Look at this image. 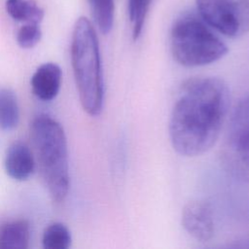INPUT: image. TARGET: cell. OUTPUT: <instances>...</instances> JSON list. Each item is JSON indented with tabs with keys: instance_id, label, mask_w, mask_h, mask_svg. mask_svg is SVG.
Here are the masks:
<instances>
[{
	"instance_id": "3957f363",
	"label": "cell",
	"mask_w": 249,
	"mask_h": 249,
	"mask_svg": "<svg viewBox=\"0 0 249 249\" xmlns=\"http://www.w3.org/2000/svg\"><path fill=\"white\" fill-rule=\"evenodd\" d=\"M30 132L43 181L53 200L61 202L67 196L70 182L64 130L52 117L39 115L32 121Z\"/></svg>"
},
{
	"instance_id": "ba28073f",
	"label": "cell",
	"mask_w": 249,
	"mask_h": 249,
	"mask_svg": "<svg viewBox=\"0 0 249 249\" xmlns=\"http://www.w3.org/2000/svg\"><path fill=\"white\" fill-rule=\"evenodd\" d=\"M61 69L53 62L40 65L33 73L30 85L34 95L42 101L54 99L61 85Z\"/></svg>"
},
{
	"instance_id": "277c9868",
	"label": "cell",
	"mask_w": 249,
	"mask_h": 249,
	"mask_svg": "<svg viewBox=\"0 0 249 249\" xmlns=\"http://www.w3.org/2000/svg\"><path fill=\"white\" fill-rule=\"evenodd\" d=\"M170 51L177 63L184 67H200L223 58L228 46L212 28L193 12H184L173 21L170 30Z\"/></svg>"
},
{
	"instance_id": "30bf717a",
	"label": "cell",
	"mask_w": 249,
	"mask_h": 249,
	"mask_svg": "<svg viewBox=\"0 0 249 249\" xmlns=\"http://www.w3.org/2000/svg\"><path fill=\"white\" fill-rule=\"evenodd\" d=\"M30 239V225L26 220L8 222L0 228V249H26Z\"/></svg>"
},
{
	"instance_id": "7c38bea8",
	"label": "cell",
	"mask_w": 249,
	"mask_h": 249,
	"mask_svg": "<svg viewBox=\"0 0 249 249\" xmlns=\"http://www.w3.org/2000/svg\"><path fill=\"white\" fill-rule=\"evenodd\" d=\"M19 121V108L15 92L6 88L0 89V127L12 130Z\"/></svg>"
},
{
	"instance_id": "6da1fadb",
	"label": "cell",
	"mask_w": 249,
	"mask_h": 249,
	"mask_svg": "<svg viewBox=\"0 0 249 249\" xmlns=\"http://www.w3.org/2000/svg\"><path fill=\"white\" fill-rule=\"evenodd\" d=\"M230 104V89L223 80L196 77L185 81L168 123L173 149L188 158L209 151L220 136Z\"/></svg>"
},
{
	"instance_id": "2e32d148",
	"label": "cell",
	"mask_w": 249,
	"mask_h": 249,
	"mask_svg": "<svg viewBox=\"0 0 249 249\" xmlns=\"http://www.w3.org/2000/svg\"><path fill=\"white\" fill-rule=\"evenodd\" d=\"M41 37L39 23H24L17 33V42L22 49H31L40 42Z\"/></svg>"
},
{
	"instance_id": "8fae6325",
	"label": "cell",
	"mask_w": 249,
	"mask_h": 249,
	"mask_svg": "<svg viewBox=\"0 0 249 249\" xmlns=\"http://www.w3.org/2000/svg\"><path fill=\"white\" fill-rule=\"evenodd\" d=\"M8 15L18 22L39 23L44 18V10L35 0H6Z\"/></svg>"
},
{
	"instance_id": "9a60e30c",
	"label": "cell",
	"mask_w": 249,
	"mask_h": 249,
	"mask_svg": "<svg viewBox=\"0 0 249 249\" xmlns=\"http://www.w3.org/2000/svg\"><path fill=\"white\" fill-rule=\"evenodd\" d=\"M152 2L153 0H128V17L134 41L137 40L142 33Z\"/></svg>"
},
{
	"instance_id": "5b68a950",
	"label": "cell",
	"mask_w": 249,
	"mask_h": 249,
	"mask_svg": "<svg viewBox=\"0 0 249 249\" xmlns=\"http://www.w3.org/2000/svg\"><path fill=\"white\" fill-rule=\"evenodd\" d=\"M198 16L221 34L237 38L249 30V0H196Z\"/></svg>"
},
{
	"instance_id": "8992f818",
	"label": "cell",
	"mask_w": 249,
	"mask_h": 249,
	"mask_svg": "<svg viewBox=\"0 0 249 249\" xmlns=\"http://www.w3.org/2000/svg\"><path fill=\"white\" fill-rule=\"evenodd\" d=\"M226 149L232 166L249 179V94L238 101L231 115Z\"/></svg>"
},
{
	"instance_id": "52a82bcc",
	"label": "cell",
	"mask_w": 249,
	"mask_h": 249,
	"mask_svg": "<svg viewBox=\"0 0 249 249\" xmlns=\"http://www.w3.org/2000/svg\"><path fill=\"white\" fill-rule=\"evenodd\" d=\"M182 226L196 241L208 242L215 233L214 213L211 204L205 199L189 201L182 210Z\"/></svg>"
},
{
	"instance_id": "4fadbf2b",
	"label": "cell",
	"mask_w": 249,
	"mask_h": 249,
	"mask_svg": "<svg viewBox=\"0 0 249 249\" xmlns=\"http://www.w3.org/2000/svg\"><path fill=\"white\" fill-rule=\"evenodd\" d=\"M93 20L102 34H108L114 24V0H89Z\"/></svg>"
},
{
	"instance_id": "7a4b0ae2",
	"label": "cell",
	"mask_w": 249,
	"mask_h": 249,
	"mask_svg": "<svg viewBox=\"0 0 249 249\" xmlns=\"http://www.w3.org/2000/svg\"><path fill=\"white\" fill-rule=\"evenodd\" d=\"M71 63L81 105L89 116H98L104 103V80L98 38L87 18L77 19L71 40Z\"/></svg>"
},
{
	"instance_id": "5bb4252c",
	"label": "cell",
	"mask_w": 249,
	"mask_h": 249,
	"mask_svg": "<svg viewBox=\"0 0 249 249\" xmlns=\"http://www.w3.org/2000/svg\"><path fill=\"white\" fill-rule=\"evenodd\" d=\"M71 242L70 231L62 223H53L43 232L42 243L45 249H68Z\"/></svg>"
},
{
	"instance_id": "9c48e42d",
	"label": "cell",
	"mask_w": 249,
	"mask_h": 249,
	"mask_svg": "<svg viewBox=\"0 0 249 249\" xmlns=\"http://www.w3.org/2000/svg\"><path fill=\"white\" fill-rule=\"evenodd\" d=\"M5 170L14 180H27L34 171L35 160L29 147L20 141L14 142L5 156Z\"/></svg>"
}]
</instances>
